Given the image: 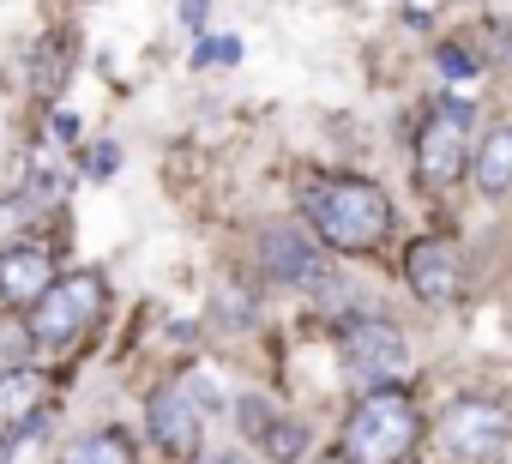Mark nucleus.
Listing matches in <instances>:
<instances>
[{
  "label": "nucleus",
  "instance_id": "obj_1",
  "mask_svg": "<svg viewBox=\"0 0 512 464\" xmlns=\"http://www.w3.org/2000/svg\"><path fill=\"white\" fill-rule=\"evenodd\" d=\"M308 223L338 254H374L392 236V199L362 175H332L308 187Z\"/></svg>",
  "mask_w": 512,
  "mask_h": 464
},
{
  "label": "nucleus",
  "instance_id": "obj_2",
  "mask_svg": "<svg viewBox=\"0 0 512 464\" xmlns=\"http://www.w3.org/2000/svg\"><path fill=\"white\" fill-rule=\"evenodd\" d=\"M422 440V416L404 392H374L344 428V458L350 464H398Z\"/></svg>",
  "mask_w": 512,
  "mask_h": 464
},
{
  "label": "nucleus",
  "instance_id": "obj_3",
  "mask_svg": "<svg viewBox=\"0 0 512 464\" xmlns=\"http://www.w3.org/2000/svg\"><path fill=\"white\" fill-rule=\"evenodd\" d=\"M97 308H103V278L97 272H73V278H55L49 284V296L31 308V344H67V338H79L91 320H97Z\"/></svg>",
  "mask_w": 512,
  "mask_h": 464
},
{
  "label": "nucleus",
  "instance_id": "obj_4",
  "mask_svg": "<svg viewBox=\"0 0 512 464\" xmlns=\"http://www.w3.org/2000/svg\"><path fill=\"white\" fill-rule=\"evenodd\" d=\"M464 169H470V103L446 97V103L422 121V133H416V175H422L428 187H446V181H458Z\"/></svg>",
  "mask_w": 512,
  "mask_h": 464
},
{
  "label": "nucleus",
  "instance_id": "obj_5",
  "mask_svg": "<svg viewBox=\"0 0 512 464\" xmlns=\"http://www.w3.org/2000/svg\"><path fill=\"white\" fill-rule=\"evenodd\" d=\"M440 446L458 464H488V458H500L512 446V410H500L488 398H458L440 416Z\"/></svg>",
  "mask_w": 512,
  "mask_h": 464
},
{
  "label": "nucleus",
  "instance_id": "obj_6",
  "mask_svg": "<svg viewBox=\"0 0 512 464\" xmlns=\"http://www.w3.org/2000/svg\"><path fill=\"white\" fill-rule=\"evenodd\" d=\"M338 344H344L350 368H356V374H368V380H398V374L410 368L404 332H398V326H386V320H374V314H350V320L338 326Z\"/></svg>",
  "mask_w": 512,
  "mask_h": 464
},
{
  "label": "nucleus",
  "instance_id": "obj_7",
  "mask_svg": "<svg viewBox=\"0 0 512 464\" xmlns=\"http://www.w3.org/2000/svg\"><path fill=\"white\" fill-rule=\"evenodd\" d=\"M404 278H410V290H416L422 302H434V308L458 302V290H464V254H458V242L422 236V242L404 254Z\"/></svg>",
  "mask_w": 512,
  "mask_h": 464
},
{
  "label": "nucleus",
  "instance_id": "obj_8",
  "mask_svg": "<svg viewBox=\"0 0 512 464\" xmlns=\"http://www.w3.org/2000/svg\"><path fill=\"white\" fill-rule=\"evenodd\" d=\"M235 422H241V434L260 446L272 464H302V452H308V428H302L290 410H278L272 398H241V404H235Z\"/></svg>",
  "mask_w": 512,
  "mask_h": 464
},
{
  "label": "nucleus",
  "instance_id": "obj_9",
  "mask_svg": "<svg viewBox=\"0 0 512 464\" xmlns=\"http://www.w3.org/2000/svg\"><path fill=\"white\" fill-rule=\"evenodd\" d=\"M199 404H193V386H163L151 398V440L169 452V458H193L199 452Z\"/></svg>",
  "mask_w": 512,
  "mask_h": 464
},
{
  "label": "nucleus",
  "instance_id": "obj_10",
  "mask_svg": "<svg viewBox=\"0 0 512 464\" xmlns=\"http://www.w3.org/2000/svg\"><path fill=\"white\" fill-rule=\"evenodd\" d=\"M43 398H49V380L37 368H7L0 374V446L19 440V434H37Z\"/></svg>",
  "mask_w": 512,
  "mask_h": 464
},
{
  "label": "nucleus",
  "instance_id": "obj_11",
  "mask_svg": "<svg viewBox=\"0 0 512 464\" xmlns=\"http://www.w3.org/2000/svg\"><path fill=\"white\" fill-rule=\"evenodd\" d=\"M55 284V260L43 248H0V302L37 308Z\"/></svg>",
  "mask_w": 512,
  "mask_h": 464
},
{
  "label": "nucleus",
  "instance_id": "obj_12",
  "mask_svg": "<svg viewBox=\"0 0 512 464\" xmlns=\"http://www.w3.org/2000/svg\"><path fill=\"white\" fill-rule=\"evenodd\" d=\"M260 260H266V272L284 278V284H314V278H320L314 242L302 236V229H290V223H272L266 236H260Z\"/></svg>",
  "mask_w": 512,
  "mask_h": 464
},
{
  "label": "nucleus",
  "instance_id": "obj_13",
  "mask_svg": "<svg viewBox=\"0 0 512 464\" xmlns=\"http://www.w3.org/2000/svg\"><path fill=\"white\" fill-rule=\"evenodd\" d=\"M470 175H476L482 193H506V187H512V127H494V133L476 145Z\"/></svg>",
  "mask_w": 512,
  "mask_h": 464
},
{
  "label": "nucleus",
  "instance_id": "obj_14",
  "mask_svg": "<svg viewBox=\"0 0 512 464\" xmlns=\"http://www.w3.org/2000/svg\"><path fill=\"white\" fill-rule=\"evenodd\" d=\"M67 464H133V440L115 434V428H97V434H79L67 446Z\"/></svg>",
  "mask_w": 512,
  "mask_h": 464
},
{
  "label": "nucleus",
  "instance_id": "obj_15",
  "mask_svg": "<svg viewBox=\"0 0 512 464\" xmlns=\"http://www.w3.org/2000/svg\"><path fill=\"white\" fill-rule=\"evenodd\" d=\"M440 67H446V79H476V61L464 49H452V43L440 49Z\"/></svg>",
  "mask_w": 512,
  "mask_h": 464
},
{
  "label": "nucleus",
  "instance_id": "obj_16",
  "mask_svg": "<svg viewBox=\"0 0 512 464\" xmlns=\"http://www.w3.org/2000/svg\"><path fill=\"white\" fill-rule=\"evenodd\" d=\"M115 163H121V151H115V145H97V151L85 157V175H97V181H103V175H115Z\"/></svg>",
  "mask_w": 512,
  "mask_h": 464
},
{
  "label": "nucleus",
  "instance_id": "obj_17",
  "mask_svg": "<svg viewBox=\"0 0 512 464\" xmlns=\"http://www.w3.org/2000/svg\"><path fill=\"white\" fill-rule=\"evenodd\" d=\"M31 344V332L19 338V332H0V374H7V368H19V350Z\"/></svg>",
  "mask_w": 512,
  "mask_h": 464
},
{
  "label": "nucleus",
  "instance_id": "obj_18",
  "mask_svg": "<svg viewBox=\"0 0 512 464\" xmlns=\"http://www.w3.org/2000/svg\"><path fill=\"white\" fill-rule=\"evenodd\" d=\"M19 223H31V199H7V205H0V229H19Z\"/></svg>",
  "mask_w": 512,
  "mask_h": 464
},
{
  "label": "nucleus",
  "instance_id": "obj_19",
  "mask_svg": "<svg viewBox=\"0 0 512 464\" xmlns=\"http://www.w3.org/2000/svg\"><path fill=\"white\" fill-rule=\"evenodd\" d=\"M181 25L187 31H205V0H181Z\"/></svg>",
  "mask_w": 512,
  "mask_h": 464
},
{
  "label": "nucleus",
  "instance_id": "obj_20",
  "mask_svg": "<svg viewBox=\"0 0 512 464\" xmlns=\"http://www.w3.org/2000/svg\"><path fill=\"white\" fill-rule=\"evenodd\" d=\"M235 55H241L235 43H205V49H199V61H235Z\"/></svg>",
  "mask_w": 512,
  "mask_h": 464
},
{
  "label": "nucleus",
  "instance_id": "obj_21",
  "mask_svg": "<svg viewBox=\"0 0 512 464\" xmlns=\"http://www.w3.org/2000/svg\"><path fill=\"white\" fill-rule=\"evenodd\" d=\"M199 464H247L241 452H229V458H199Z\"/></svg>",
  "mask_w": 512,
  "mask_h": 464
}]
</instances>
